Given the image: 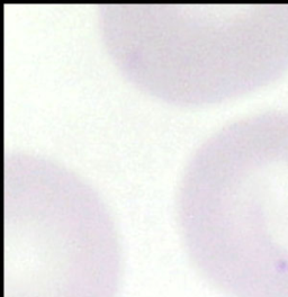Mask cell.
<instances>
[{"label":"cell","instance_id":"obj_1","mask_svg":"<svg viewBox=\"0 0 288 297\" xmlns=\"http://www.w3.org/2000/svg\"><path fill=\"white\" fill-rule=\"evenodd\" d=\"M227 176L230 241L239 260L288 288V113L237 127Z\"/></svg>","mask_w":288,"mask_h":297}]
</instances>
